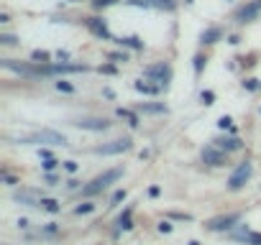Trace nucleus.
I'll use <instances>...</instances> for the list:
<instances>
[{
	"label": "nucleus",
	"instance_id": "obj_38",
	"mask_svg": "<svg viewBox=\"0 0 261 245\" xmlns=\"http://www.w3.org/2000/svg\"><path fill=\"white\" fill-rule=\"evenodd\" d=\"M57 59H59V62H67V59H69V51H62V49H59V51H57Z\"/></svg>",
	"mask_w": 261,
	"mask_h": 245
},
{
	"label": "nucleus",
	"instance_id": "obj_37",
	"mask_svg": "<svg viewBox=\"0 0 261 245\" xmlns=\"http://www.w3.org/2000/svg\"><path fill=\"white\" fill-rule=\"evenodd\" d=\"M172 220H192L190 215H182V212H174V215H169Z\"/></svg>",
	"mask_w": 261,
	"mask_h": 245
},
{
	"label": "nucleus",
	"instance_id": "obj_35",
	"mask_svg": "<svg viewBox=\"0 0 261 245\" xmlns=\"http://www.w3.org/2000/svg\"><path fill=\"white\" fill-rule=\"evenodd\" d=\"M100 72H102V74H116L118 69H116V67H110V64H105V67H100Z\"/></svg>",
	"mask_w": 261,
	"mask_h": 245
},
{
	"label": "nucleus",
	"instance_id": "obj_7",
	"mask_svg": "<svg viewBox=\"0 0 261 245\" xmlns=\"http://www.w3.org/2000/svg\"><path fill=\"white\" fill-rule=\"evenodd\" d=\"M128 6L136 8H154V11H177V0H126Z\"/></svg>",
	"mask_w": 261,
	"mask_h": 245
},
{
	"label": "nucleus",
	"instance_id": "obj_12",
	"mask_svg": "<svg viewBox=\"0 0 261 245\" xmlns=\"http://www.w3.org/2000/svg\"><path fill=\"white\" fill-rule=\"evenodd\" d=\"M16 202L26 204V207H41L39 192H16Z\"/></svg>",
	"mask_w": 261,
	"mask_h": 245
},
{
	"label": "nucleus",
	"instance_id": "obj_17",
	"mask_svg": "<svg viewBox=\"0 0 261 245\" xmlns=\"http://www.w3.org/2000/svg\"><path fill=\"white\" fill-rule=\"evenodd\" d=\"M116 115H118V117H126V120H128V126H133V128L138 126V115H136V112H131V110H126V107H118V110H116Z\"/></svg>",
	"mask_w": 261,
	"mask_h": 245
},
{
	"label": "nucleus",
	"instance_id": "obj_26",
	"mask_svg": "<svg viewBox=\"0 0 261 245\" xmlns=\"http://www.w3.org/2000/svg\"><path fill=\"white\" fill-rule=\"evenodd\" d=\"M246 242H248V245H261V232H248Z\"/></svg>",
	"mask_w": 261,
	"mask_h": 245
},
{
	"label": "nucleus",
	"instance_id": "obj_14",
	"mask_svg": "<svg viewBox=\"0 0 261 245\" xmlns=\"http://www.w3.org/2000/svg\"><path fill=\"white\" fill-rule=\"evenodd\" d=\"M136 110H138V112H146V115H162V112H167L164 102H159V105H154V102H141V105H136Z\"/></svg>",
	"mask_w": 261,
	"mask_h": 245
},
{
	"label": "nucleus",
	"instance_id": "obj_33",
	"mask_svg": "<svg viewBox=\"0 0 261 245\" xmlns=\"http://www.w3.org/2000/svg\"><path fill=\"white\" fill-rule=\"evenodd\" d=\"M108 59H113V62H128V56H126V54H118V51L108 54Z\"/></svg>",
	"mask_w": 261,
	"mask_h": 245
},
{
	"label": "nucleus",
	"instance_id": "obj_19",
	"mask_svg": "<svg viewBox=\"0 0 261 245\" xmlns=\"http://www.w3.org/2000/svg\"><path fill=\"white\" fill-rule=\"evenodd\" d=\"M41 207H44L46 212H51V215H57V212L62 210V207H59V202H57V199H44V197H41Z\"/></svg>",
	"mask_w": 261,
	"mask_h": 245
},
{
	"label": "nucleus",
	"instance_id": "obj_2",
	"mask_svg": "<svg viewBox=\"0 0 261 245\" xmlns=\"http://www.w3.org/2000/svg\"><path fill=\"white\" fill-rule=\"evenodd\" d=\"M18 143H31V146H36V143H51V146H67V136H62V133H57V131H39V133H31V136L21 138Z\"/></svg>",
	"mask_w": 261,
	"mask_h": 245
},
{
	"label": "nucleus",
	"instance_id": "obj_41",
	"mask_svg": "<svg viewBox=\"0 0 261 245\" xmlns=\"http://www.w3.org/2000/svg\"><path fill=\"white\" fill-rule=\"evenodd\" d=\"M190 245H200V242H197V240H192V242H190Z\"/></svg>",
	"mask_w": 261,
	"mask_h": 245
},
{
	"label": "nucleus",
	"instance_id": "obj_9",
	"mask_svg": "<svg viewBox=\"0 0 261 245\" xmlns=\"http://www.w3.org/2000/svg\"><path fill=\"white\" fill-rule=\"evenodd\" d=\"M72 126H74V128H82V131H95V133H100V131H108V128H110V122H108L105 117H77Z\"/></svg>",
	"mask_w": 261,
	"mask_h": 245
},
{
	"label": "nucleus",
	"instance_id": "obj_3",
	"mask_svg": "<svg viewBox=\"0 0 261 245\" xmlns=\"http://www.w3.org/2000/svg\"><path fill=\"white\" fill-rule=\"evenodd\" d=\"M143 77L148 79H154L159 87H167L169 82H172V67L167 62H159V64H151V67H146L143 69Z\"/></svg>",
	"mask_w": 261,
	"mask_h": 245
},
{
	"label": "nucleus",
	"instance_id": "obj_18",
	"mask_svg": "<svg viewBox=\"0 0 261 245\" xmlns=\"http://www.w3.org/2000/svg\"><path fill=\"white\" fill-rule=\"evenodd\" d=\"M121 46H131V49H143V41L138 36H128V38H118Z\"/></svg>",
	"mask_w": 261,
	"mask_h": 245
},
{
	"label": "nucleus",
	"instance_id": "obj_22",
	"mask_svg": "<svg viewBox=\"0 0 261 245\" xmlns=\"http://www.w3.org/2000/svg\"><path fill=\"white\" fill-rule=\"evenodd\" d=\"M31 59H33V62H39V64H46V62L51 59V54H49V51H41V49H36V51L31 54Z\"/></svg>",
	"mask_w": 261,
	"mask_h": 245
},
{
	"label": "nucleus",
	"instance_id": "obj_15",
	"mask_svg": "<svg viewBox=\"0 0 261 245\" xmlns=\"http://www.w3.org/2000/svg\"><path fill=\"white\" fill-rule=\"evenodd\" d=\"M220 36H223V31H220L218 26H213V28H207V31H202V36H200V41H202V44H215V41H220Z\"/></svg>",
	"mask_w": 261,
	"mask_h": 245
},
{
	"label": "nucleus",
	"instance_id": "obj_25",
	"mask_svg": "<svg viewBox=\"0 0 261 245\" xmlns=\"http://www.w3.org/2000/svg\"><path fill=\"white\" fill-rule=\"evenodd\" d=\"M205 62H207V59H205L202 54H197V56H195V74H200V72H202V67H205Z\"/></svg>",
	"mask_w": 261,
	"mask_h": 245
},
{
	"label": "nucleus",
	"instance_id": "obj_40",
	"mask_svg": "<svg viewBox=\"0 0 261 245\" xmlns=\"http://www.w3.org/2000/svg\"><path fill=\"white\" fill-rule=\"evenodd\" d=\"M159 192H162L159 187H151V189H148V194H151V197H159Z\"/></svg>",
	"mask_w": 261,
	"mask_h": 245
},
{
	"label": "nucleus",
	"instance_id": "obj_29",
	"mask_svg": "<svg viewBox=\"0 0 261 245\" xmlns=\"http://www.w3.org/2000/svg\"><path fill=\"white\" fill-rule=\"evenodd\" d=\"M113 3H118V0H92L95 8H108V6H113Z\"/></svg>",
	"mask_w": 261,
	"mask_h": 245
},
{
	"label": "nucleus",
	"instance_id": "obj_39",
	"mask_svg": "<svg viewBox=\"0 0 261 245\" xmlns=\"http://www.w3.org/2000/svg\"><path fill=\"white\" fill-rule=\"evenodd\" d=\"M39 156H41V158H51V151H49V148H41Z\"/></svg>",
	"mask_w": 261,
	"mask_h": 245
},
{
	"label": "nucleus",
	"instance_id": "obj_20",
	"mask_svg": "<svg viewBox=\"0 0 261 245\" xmlns=\"http://www.w3.org/2000/svg\"><path fill=\"white\" fill-rule=\"evenodd\" d=\"M118 225H121V230H131V227H133V222H131V207L118 217Z\"/></svg>",
	"mask_w": 261,
	"mask_h": 245
},
{
	"label": "nucleus",
	"instance_id": "obj_5",
	"mask_svg": "<svg viewBox=\"0 0 261 245\" xmlns=\"http://www.w3.org/2000/svg\"><path fill=\"white\" fill-rule=\"evenodd\" d=\"M133 141L126 136V138H118V141H110V143H102L95 148L97 156H116V153H123V151H131Z\"/></svg>",
	"mask_w": 261,
	"mask_h": 245
},
{
	"label": "nucleus",
	"instance_id": "obj_32",
	"mask_svg": "<svg viewBox=\"0 0 261 245\" xmlns=\"http://www.w3.org/2000/svg\"><path fill=\"white\" fill-rule=\"evenodd\" d=\"M200 100H202L205 105H213V100H215V95H213V92L207 90V92H202V95H200Z\"/></svg>",
	"mask_w": 261,
	"mask_h": 245
},
{
	"label": "nucleus",
	"instance_id": "obj_27",
	"mask_svg": "<svg viewBox=\"0 0 261 245\" xmlns=\"http://www.w3.org/2000/svg\"><path fill=\"white\" fill-rule=\"evenodd\" d=\"M243 87H246L248 92H253V90H258L261 85H258V79H246V82H243Z\"/></svg>",
	"mask_w": 261,
	"mask_h": 245
},
{
	"label": "nucleus",
	"instance_id": "obj_1",
	"mask_svg": "<svg viewBox=\"0 0 261 245\" xmlns=\"http://www.w3.org/2000/svg\"><path fill=\"white\" fill-rule=\"evenodd\" d=\"M121 176H123V169H121V166H118V169H108V171H102L100 176H95V179H92V181L82 189V194H85V197L100 194V192H102V189H108L110 184H116Z\"/></svg>",
	"mask_w": 261,
	"mask_h": 245
},
{
	"label": "nucleus",
	"instance_id": "obj_13",
	"mask_svg": "<svg viewBox=\"0 0 261 245\" xmlns=\"http://www.w3.org/2000/svg\"><path fill=\"white\" fill-rule=\"evenodd\" d=\"M215 146H218V148H223L226 153H231V151H238V148H241V141H238V138H233V136H228V138L223 136V138H218V141H215Z\"/></svg>",
	"mask_w": 261,
	"mask_h": 245
},
{
	"label": "nucleus",
	"instance_id": "obj_36",
	"mask_svg": "<svg viewBox=\"0 0 261 245\" xmlns=\"http://www.w3.org/2000/svg\"><path fill=\"white\" fill-rule=\"evenodd\" d=\"M159 232H172V225L164 220V222H159Z\"/></svg>",
	"mask_w": 261,
	"mask_h": 245
},
{
	"label": "nucleus",
	"instance_id": "obj_23",
	"mask_svg": "<svg viewBox=\"0 0 261 245\" xmlns=\"http://www.w3.org/2000/svg\"><path fill=\"white\" fill-rule=\"evenodd\" d=\"M0 44H3V46H13V44H18V38L11 36V33H0Z\"/></svg>",
	"mask_w": 261,
	"mask_h": 245
},
{
	"label": "nucleus",
	"instance_id": "obj_24",
	"mask_svg": "<svg viewBox=\"0 0 261 245\" xmlns=\"http://www.w3.org/2000/svg\"><path fill=\"white\" fill-rule=\"evenodd\" d=\"M57 163H59L57 158H44L41 166H44V171H54V169H57Z\"/></svg>",
	"mask_w": 261,
	"mask_h": 245
},
{
	"label": "nucleus",
	"instance_id": "obj_31",
	"mask_svg": "<svg viewBox=\"0 0 261 245\" xmlns=\"http://www.w3.org/2000/svg\"><path fill=\"white\" fill-rule=\"evenodd\" d=\"M231 122H233V120H231V117H228V115H223V117H220V120H218V126H220V128H223V131H226V128H231Z\"/></svg>",
	"mask_w": 261,
	"mask_h": 245
},
{
	"label": "nucleus",
	"instance_id": "obj_34",
	"mask_svg": "<svg viewBox=\"0 0 261 245\" xmlns=\"http://www.w3.org/2000/svg\"><path fill=\"white\" fill-rule=\"evenodd\" d=\"M64 169H67L69 174H74V171H77V163H74V161H64Z\"/></svg>",
	"mask_w": 261,
	"mask_h": 245
},
{
	"label": "nucleus",
	"instance_id": "obj_4",
	"mask_svg": "<svg viewBox=\"0 0 261 245\" xmlns=\"http://www.w3.org/2000/svg\"><path fill=\"white\" fill-rule=\"evenodd\" d=\"M251 174H253V163L251 161H243V163H238L236 166V171L228 176V189H233V192H238L248 179H251Z\"/></svg>",
	"mask_w": 261,
	"mask_h": 245
},
{
	"label": "nucleus",
	"instance_id": "obj_10",
	"mask_svg": "<svg viewBox=\"0 0 261 245\" xmlns=\"http://www.w3.org/2000/svg\"><path fill=\"white\" fill-rule=\"evenodd\" d=\"M202 161L207 166H226V151L218 146H207V148H202Z\"/></svg>",
	"mask_w": 261,
	"mask_h": 245
},
{
	"label": "nucleus",
	"instance_id": "obj_21",
	"mask_svg": "<svg viewBox=\"0 0 261 245\" xmlns=\"http://www.w3.org/2000/svg\"><path fill=\"white\" fill-rule=\"evenodd\" d=\"M92 210H95L92 202H82V204H77V207H74V215H90Z\"/></svg>",
	"mask_w": 261,
	"mask_h": 245
},
{
	"label": "nucleus",
	"instance_id": "obj_28",
	"mask_svg": "<svg viewBox=\"0 0 261 245\" xmlns=\"http://www.w3.org/2000/svg\"><path fill=\"white\" fill-rule=\"evenodd\" d=\"M57 90H59V92H74V87L69 85V82H62V79L57 82Z\"/></svg>",
	"mask_w": 261,
	"mask_h": 245
},
{
	"label": "nucleus",
	"instance_id": "obj_11",
	"mask_svg": "<svg viewBox=\"0 0 261 245\" xmlns=\"http://www.w3.org/2000/svg\"><path fill=\"white\" fill-rule=\"evenodd\" d=\"M85 26H87V28L92 31V36H97V38H105V41L113 38V33H110V28H108V23H105L102 18H87Z\"/></svg>",
	"mask_w": 261,
	"mask_h": 245
},
{
	"label": "nucleus",
	"instance_id": "obj_30",
	"mask_svg": "<svg viewBox=\"0 0 261 245\" xmlns=\"http://www.w3.org/2000/svg\"><path fill=\"white\" fill-rule=\"evenodd\" d=\"M123 199H126V192H123V189H118V192L113 194V199H110V204H118V202H123Z\"/></svg>",
	"mask_w": 261,
	"mask_h": 245
},
{
	"label": "nucleus",
	"instance_id": "obj_16",
	"mask_svg": "<svg viewBox=\"0 0 261 245\" xmlns=\"http://www.w3.org/2000/svg\"><path fill=\"white\" fill-rule=\"evenodd\" d=\"M133 90L141 95H159V85H146V82H133Z\"/></svg>",
	"mask_w": 261,
	"mask_h": 245
},
{
	"label": "nucleus",
	"instance_id": "obj_8",
	"mask_svg": "<svg viewBox=\"0 0 261 245\" xmlns=\"http://www.w3.org/2000/svg\"><path fill=\"white\" fill-rule=\"evenodd\" d=\"M258 13H261V0H248L246 6H241V8L233 13V18H236L238 23H248V21H253Z\"/></svg>",
	"mask_w": 261,
	"mask_h": 245
},
{
	"label": "nucleus",
	"instance_id": "obj_6",
	"mask_svg": "<svg viewBox=\"0 0 261 245\" xmlns=\"http://www.w3.org/2000/svg\"><path fill=\"white\" fill-rule=\"evenodd\" d=\"M241 222V212H231V215H220V217H213L207 222V230L213 232H223V230H231L233 225Z\"/></svg>",
	"mask_w": 261,
	"mask_h": 245
}]
</instances>
